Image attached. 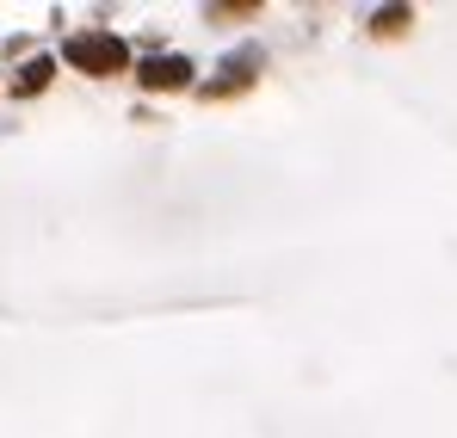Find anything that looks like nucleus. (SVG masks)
Here are the masks:
<instances>
[{
    "mask_svg": "<svg viewBox=\"0 0 457 438\" xmlns=\"http://www.w3.org/2000/svg\"><path fill=\"white\" fill-rule=\"evenodd\" d=\"M69 56H75V62H87V69H118V62H124V50H118L112 37H80Z\"/></svg>",
    "mask_w": 457,
    "mask_h": 438,
    "instance_id": "f257e3e1",
    "label": "nucleus"
}]
</instances>
